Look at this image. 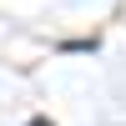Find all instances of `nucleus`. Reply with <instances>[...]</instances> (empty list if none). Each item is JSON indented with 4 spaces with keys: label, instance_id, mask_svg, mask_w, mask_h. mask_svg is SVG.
<instances>
[{
    "label": "nucleus",
    "instance_id": "nucleus-1",
    "mask_svg": "<svg viewBox=\"0 0 126 126\" xmlns=\"http://www.w3.org/2000/svg\"><path fill=\"white\" fill-rule=\"evenodd\" d=\"M35 126H50V121H35Z\"/></svg>",
    "mask_w": 126,
    "mask_h": 126
}]
</instances>
